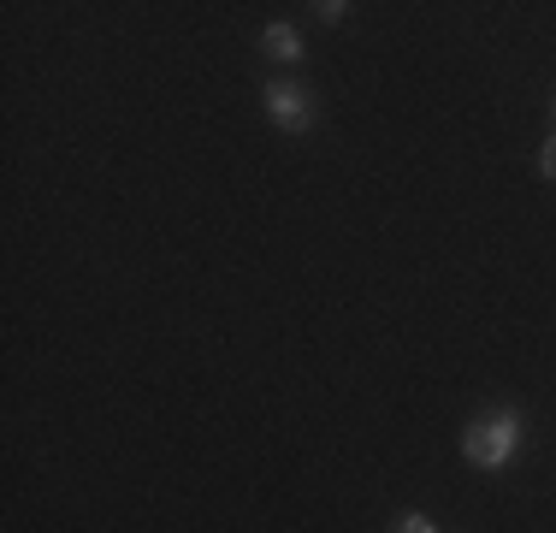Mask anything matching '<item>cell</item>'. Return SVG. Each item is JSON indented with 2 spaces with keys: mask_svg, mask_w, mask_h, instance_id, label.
Here are the masks:
<instances>
[{
  "mask_svg": "<svg viewBox=\"0 0 556 533\" xmlns=\"http://www.w3.org/2000/svg\"><path fill=\"white\" fill-rule=\"evenodd\" d=\"M521 438H527L521 409H485V416H473L468 426H462V457H468L473 469L497 474V469H509V462L521 457Z\"/></svg>",
  "mask_w": 556,
  "mask_h": 533,
  "instance_id": "6da1fadb",
  "label": "cell"
},
{
  "mask_svg": "<svg viewBox=\"0 0 556 533\" xmlns=\"http://www.w3.org/2000/svg\"><path fill=\"white\" fill-rule=\"evenodd\" d=\"M261 107H267L273 131H285V137H308V131L320 125V96H314L308 84H296V77H273V84L261 89Z\"/></svg>",
  "mask_w": 556,
  "mask_h": 533,
  "instance_id": "7a4b0ae2",
  "label": "cell"
},
{
  "mask_svg": "<svg viewBox=\"0 0 556 533\" xmlns=\"http://www.w3.org/2000/svg\"><path fill=\"white\" fill-rule=\"evenodd\" d=\"M261 53H267V60H278V65H296V60H302L296 24H267V30H261Z\"/></svg>",
  "mask_w": 556,
  "mask_h": 533,
  "instance_id": "3957f363",
  "label": "cell"
},
{
  "mask_svg": "<svg viewBox=\"0 0 556 533\" xmlns=\"http://www.w3.org/2000/svg\"><path fill=\"white\" fill-rule=\"evenodd\" d=\"M391 533H439V522L432 516H420V510H408V516H396Z\"/></svg>",
  "mask_w": 556,
  "mask_h": 533,
  "instance_id": "277c9868",
  "label": "cell"
},
{
  "mask_svg": "<svg viewBox=\"0 0 556 533\" xmlns=\"http://www.w3.org/2000/svg\"><path fill=\"white\" fill-rule=\"evenodd\" d=\"M343 12H350L343 0H320V7H314V18H320V24H343Z\"/></svg>",
  "mask_w": 556,
  "mask_h": 533,
  "instance_id": "5b68a950",
  "label": "cell"
},
{
  "mask_svg": "<svg viewBox=\"0 0 556 533\" xmlns=\"http://www.w3.org/2000/svg\"><path fill=\"white\" fill-rule=\"evenodd\" d=\"M539 172L556 184V137H545V149H539Z\"/></svg>",
  "mask_w": 556,
  "mask_h": 533,
  "instance_id": "8992f818",
  "label": "cell"
},
{
  "mask_svg": "<svg viewBox=\"0 0 556 533\" xmlns=\"http://www.w3.org/2000/svg\"><path fill=\"white\" fill-rule=\"evenodd\" d=\"M551 119H556V96H551Z\"/></svg>",
  "mask_w": 556,
  "mask_h": 533,
  "instance_id": "52a82bcc",
  "label": "cell"
}]
</instances>
